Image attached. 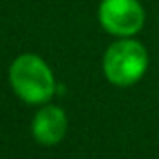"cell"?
I'll use <instances>...</instances> for the list:
<instances>
[{
    "label": "cell",
    "mask_w": 159,
    "mask_h": 159,
    "mask_svg": "<svg viewBox=\"0 0 159 159\" xmlns=\"http://www.w3.org/2000/svg\"><path fill=\"white\" fill-rule=\"evenodd\" d=\"M67 129L66 112L60 107H45L41 109L32 124V133L41 144H56L64 139Z\"/></svg>",
    "instance_id": "cell-4"
},
{
    "label": "cell",
    "mask_w": 159,
    "mask_h": 159,
    "mask_svg": "<svg viewBox=\"0 0 159 159\" xmlns=\"http://www.w3.org/2000/svg\"><path fill=\"white\" fill-rule=\"evenodd\" d=\"M148 51L137 39L114 41L103 56V71L114 86H131L139 83L148 69Z\"/></svg>",
    "instance_id": "cell-1"
},
{
    "label": "cell",
    "mask_w": 159,
    "mask_h": 159,
    "mask_svg": "<svg viewBox=\"0 0 159 159\" xmlns=\"http://www.w3.org/2000/svg\"><path fill=\"white\" fill-rule=\"evenodd\" d=\"M10 81L17 96L26 103H45L54 94V77L36 54H23L11 64Z\"/></svg>",
    "instance_id": "cell-2"
},
{
    "label": "cell",
    "mask_w": 159,
    "mask_h": 159,
    "mask_svg": "<svg viewBox=\"0 0 159 159\" xmlns=\"http://www.w3.org/2000/svg\"><path fill=\"white\" fill-rule=\"evenodd\" d=\"M101 26L118 38H131L144 26V10L139 0H101Z\"/></svg>",
    "instance_id": "cell-3"
}]
</instances>
